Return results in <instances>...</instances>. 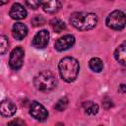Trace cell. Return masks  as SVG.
Returning <instances> with one entry per match:
<instances>
[{
    "instance_id": "cell-2",
    "label": "cell",
    "mask_w": 126,
    "mask_h": 126,
    "mask_svg": "<svg viewBox=\"0 0 126 126\" xmlns=\"http://www.w3.org/2000/svg\"><path fill=\"white\" fill-rule=\"evenodd\" d=\"M58 68H59V73L61 78L65 82L71 83L77 78L80 70V65L75 58L65 57L60 60Z\"/></svg>"
},
{
    "instance_id": "cell-22",
    "label": "cell",
    "mask_w": 126,
    "mask_h": 126,
    "mask_svg": "<svg viewBox=\"0 0 126 126\" xmlns=\"http://www.w3.org/2000/svg\"><path fill=\"white\" fill-rule=\"evenodd\" d=\"M8 2V0H0V6H2V5H4V4H6Z\"/></svg>"
},
{
    "instance_id": "cell-20",
    "label": "cell",
    "mask_w": 126,
    "mask_h": 126,
    "mask_svg": "<svg viewBox=\"0 0 126 126\" xmlns=\"http://www.w3.org/2000/svg\"><path fill=\"white\" fill-rule=\"evenodd\" d=\"M44 19L41 16H35L32 20V24L33 27H38V26H42L44 24Z\"/></svg>"
},
{
    "instance_id": "cell-3",
    "label": "cell",
    "mask_w": 126,
    "mask_h": 126,
    "mask_svg": "<svg viewBox=\"0 0 126 126\" xmlns=\"http://www.w3.org/2000/svg\"><path fill=\"white\" fill-rule=\"evenodd\" d=\"M33 83L35 88L41 92H49L57 85L56 78L50 71H42L38 73L34 77Z\"/></svg>"
},
{
    "instance_id": "cell-6",
    "label": "cell",
    "mask_w": 126,
    "mask_h": 126,
    "mask_svg": "<svg viewBox=\"0 0 126 126\" xmlns=\"http://www.w3.org/2000/svg\"><path fill=\"white\" fill-rule=\"evenodd\" d=\"M30 114L39 121H44L48 117V111L46 108L37 101H32L30 107Z\"/></svg>"
},
{
    "instance_id": "cell-13",
    "label": "cell",
    "mask_w": 126,
    "mask_h": 126,
    "mask_svg": "<svg viewBox=\"0 0 126 126\" xmlns=\"http://www.w3.org/2000/svg\"><path fill=\"white\" fill-rule=\"evenodd\" d=\"M125 42H123L122 44H120L117 49L115 50V53H114V57L115 59L122 65H125L126 64V51H125Z\"/></svg>"
},
{
    "instance_id": "cell-8",
    "label": "cell",
    "mask_w": 126,
    "mask_h": 126,
    "mask_svg": "<svg viewBox=\"0 0 126 126\" xmlns=\"http://www.w3.org/2000/svg\"><path fill=\"white\" fill-rule=\"evenodd\" d=\"M49 41V32L46 30L39 31L32 39V45L36 48H44Z\"/></svg>"
},
{
    "instance_id": "cell-10",
    "label": "cell",
    "mask_w": 126,
    "mask_h": 126,
    "mask_svg": "<svg viewBox=\"0 0 126 126\" xmlns=\"http://www.w3.org/2000/svg\"><path fill=\"white\" fill-rule=\"evenodd\" d=\"M9 14H10V17L14 20H23L27 17L26 9L24 8V6H22L19 3H15L12 5Z\"/></svg>"
},
{
    "instance_id": "cell-15",
    "label": "cell",
    "mask_w": 126,
    "mask_h": 126,
    "mask_svg": "<svg viewBox=\"0 0 126 126\" xmlns=\"http://www.w3.org/2000/svg\"><path fill=\"white\" fill-rule=\"evenodd\" d=\"M83 106H84L86 113L89 115H94L98 111V105L93 101H86V102H84Z\"/></svg>"
},
{
    "instance_id": "cell-1",
    "label": "cell",
    "mask_w": 126,
    "mask_h": 126,
    "mask_svg": "<svg viewBox=\"0 0 126 126\" xmlns=\"http://www.w3.org/2000/svg\"><path fill=\"white\" fill-rule=\"evenodd\" d=\"M97 16L94 13L87 12H76L70 17L71 25L81 31H87L94 28L97 24Z\"/></svg>"
},
{
    "instance_id": "cell-5",
    "label": "cell",
    "mask_w": 126,
    "mask_h": 126,
    "mask_svg": "<svg viewBox=\"0 0 126 126\" xmlns=\"http://www.w3.org/2000/svg\"><path fill=\"white\" fill-rule=\"evenodd\" d=\"M24 49L22 47H16L12 50L11 54H10V59H9V66L13 69V70H19L22 65H23V61H24Z\"/></svg>"
},
{
    "instance_id": "cell-21",
    "label": "cell",
    "mask_w": 126,
    "mask_h": 126,
    "mask_svg": "<svg viewBox=\"0 0 126 126\" xmlns=\"http://www.w3.org/2000/svg\"><path fill=\"white\" fill-rule=\"evenodd\" d=\"M9 124H10V125H11V124H20V125H24L25 122H24V121H21V120H13V121L9 122Z\"/></svg>"
},
{
    "instance_id": "cell-12",
    "label": "cell",
    "mask_w": 126,
    "mask_h": 126,
    "mask_svg": "<svg viewBox=\"0 0 126 126\" xmlns=\"http://www.w3.org/2000/svg\"><path fill=\"white\" fill-rule=\"evenodd\" d=\"M42 9L44 12L52 14L55 13L59 9V1L58 0H41Z\"/></svg>"
},
{
    "instance_id": "cell-4",
    "label": "cell",
    "mask_w": 126,
    "mask_h": 126,
    "mask_svg": "<svg viewBox=\"0 0 126 126\" xmlns=\"http://www.w3.org/2000/svg\"><path fill=\"white\" fill-rule=\"evenodd\" d=\"M106 26L116 31L122 30L125 27V14L120 10L111 12L106 18Z\"/></svg>"
},
{
    "instance_id": "cell-14",
    "label": "cell",
    "mask_w": 126,
    "mask_h": 126,
    "mask_svg": "<svg viewBox=\"0 0 126 126\" xmlns=\"http://www.w3.org/2000/svg\"><path fill=\"white\" fill-rule=\"evenodd\" d=\"M89 66L90 68L94 71V72H100L102 71V68H103V62L100 58H97V57H94L92 58L90 61H89Z\"/></svg>"
},
{
    "instance_id": "cell-16",
    "label": "cell",
    "mask_w": 126,
    "mask_h": 126,
    "mask_svg": "<svg viewBox=\"0 0 126 126\" xmlns=\"http://www.w3.org/2000/svg\"><path fill=\"white\" fill-rule=\"evenodd\" d=\"M51 28L55 32H61L66 29V25L63 21L59 20V19H54L50 22Z\"/></svg>"
},
{
    "instance_id": "cell-9",
    "label": "cell",
    "mask_w": 126,
    "mask_h": 126,
    "mask_svg": "<svg viewBox=\"0 0 126 126\" xmlns=\"http://www.w3.org/2000/svg\"><path fill=\"white\" fill-rule=\"evenodd\" d=\"M17 111V106L16 104L9 100V99H5L3 101L0 102V113L6 117H10L13 116Z\"/></svg>"
},
{
    "instance_id": "cell-18",
    "label": "cell",
    "mask_w": 126,
    "mask_h": 126,
    "mask_svg": "<svg viewBox=\"0 0 126 126\" xmlns=\"http://www.w3.org/2000/svg\"><path fill=\"white\" fill-rule=\"evenodd\" d=\"M9 46L8 38L5 35H0V54H4Z\"/></svg>"
},
{
    "instance_id": "cell-7",
    "label": "cell",
    "mask_w": 126,
    "mask_h": 126,
    "mask_svg": "<svg viewBox=\"0 0 126 126\" xmlns=\"http://www.w3.org/2000/svg\"><path fill=\"white\" fill-rule=\"evenodd\" d=\"M74 43H75V37L71 34H66V35H63L62 37L58 38L55 41L54 47L58 51H64V50H67L70 47H72L74 45Z\"/></svg>"
},
{
    "instance_id": "cell-17",
    "label": "cell",
    "mask_w": 126,
    "mask_h": 126,
    "mask_svg": "<svg viewBox=\"0 0 126 126\" xmlns=\"http://www.w3.org/2000/svg\"><path fill=\"white\" fill-rule=\"evenodd\" d=\"M67 105H68V98L66 97V96H64V97H61L57 102H56V104H55V109L56 110H58V111H63L66 107H67Z\"/></svg>"
},
{
    "instance_id": "cell-19",
    "label": "cell",
    "mask_w": 126,
    "mask_h": 126,
    "mask_svg": "<svg viewBox=\"0 0 126 126\" xmlns=\"http://www.w3.org/2000/svg\"><path fill=\"white\" fill-rule=\"evenodd\" d=\"M26 2V5L32 9H36L39 7L40 3H41V0H25Z\"/></svg>"
},
{
    "instance_id": "cell-11",
    "label": "cell",
    "mask_w": 126,
    "mask_h": 126,
    "mask_svg": "<svg viewBox=\"0 0 126 126\" xmlns=\"http://www.w3.org/2000/svg\"><path fill=\"white\" fill-rule=\"evenodd\" d=\"M12 34L18 40L23 39L28 34V28H27V26L25 24H23V23H16V24H14L13 28H12Z\"/></svg>"
}]
</instances>
